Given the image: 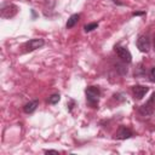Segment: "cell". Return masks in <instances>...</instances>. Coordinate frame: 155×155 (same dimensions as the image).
Instances as JSON below:
<instances>
[{
    "instance_id": "cell-1",
    "label": "cell",
    "mask_w": 155,
    "mask_h": 155,
    "mask_svg": "<svg viewBox=\"0 0 155 155\" xmlns=\"http://www.w3.org/2000/svg\"><path fill=\"white\" fill-rule=\"evenodd\" d=\"M86 98H87V102L88 104H91L92 107H96L98 104V101H99V96H101V91L98 87L96 86H90L86 88Z\"/></svg>"
},
{
    "instance_id": "cell-2",
    "label": "cell",
    "mask_w": 155,
    "mask_h": 155,
    "mask_svg": "<svg viewBox=\"0 0 155 155\" xmlns=\"http://www.w3.org/2000/svg\"><path fill=\"white\" fill-rule=\"evenodd\" d=\"M154 111H155V92L153 93L150 99L139 108V114L143 116H150L151 114H154Z\"/></svg>"
},
{
    "instance_id": "cell-3",
    "label": "cell",
    "mask_w": 155,
    "mask_h": 155,
    "mask_svg": "<svg viewBox=\"0 0 155 155\" xmlns=\"http://www.w3.org/2000/svg\"><path fill=\"white\" fill-rule=\"evenodd\" d=\"M115 51H116L117 57H119L124 63H131V61H132V54H131V52H130L126 47L117 46V47H115Z\"/></svg>"
},
{
    "instance_id": "cell-4",
    "label": "cell",
    "mask_w": 155,
    "mask_h": 155,
    "mask_svg": "<svg viewBox=\"0 0 155 155\" xmlns=\"http://www.w3.org/2000/svg\"><path fill=\"white\" fill-rule=\"evenodd\" d=\"M44 44H45V41L42 39H30L29 41H27L24 44V48L27 52H30V51H34L36 48L42 47Z\"/></svg>"
},
{
    "instance_id": "cell-5",
    "label": "cell",
    "mask_w": 155,
    "mask_h": 155,
    "mask_svg": "<svg viewBox=\"0 0 155 155\" xmlns=\"http://www.w3.org/2000/svg\"><path fill=\"white\" fill-rule=\"evenodd\" d=\"M17 11H18L17 6H15L12 4H6L1 8V16L4 18H11V17H13L17 13Z\"/></svg>"
},
{
    "instance_id": "cell-6",
    "label": "cell",
    "mask_w": 155,
    "mask_h": 155,
    "mask_svg": "<svg viewBox=\"0 0 155 155\" xmlns=\"http://www.w3.org/2000/svg\"><path fill=\"white\" fill-rule=\"evenodd\" d=\"M137 47L140 52H148L150 48V39L147 35H140L137 40Z\"/></svg>"
},
{
    "instance_id": "cell-7",
    "label": "cell",
    "mask_w": 155,
    "mask_h": 155,
    "mask_svg": "<svg viewBox=\"0 0 155 155\" xmlns=\"http://www.w3.org/2000/svg\"><path fill=\"white\" fill-rule=\"evenodd\" d=\"M132 136H133L132 131H131L128 127H126V126H120V127L117 128L116 133H115V138H116V139H121V140L128 139V138H131Z\"/></svg>"
},
{
    "instance_id": "cell-8",
    "label": "cell",
    "mask_w": 155,
    "mask_h": 155,
    "mask_svg": "<svg viewBox=\"0 0 155 155\" xmlns=\"http://www.w3.org/2000/svg\"><path fill=\"white\" fill-rule=\"evenodd\" d=\"M148 91H149V87L143 86V85H136L132 87V93H133L134 98H137V99H142Z\"/></svg>"
},
{
    "instance_id": "cell-9",
    "label": "cell",
    "mask_w": 155,
    "mask_h": 155,
    "mask_svg": "<svg viewBox=\"0 0 155 155\" xmlns=\"http://www.w3.org/2000/svg\"><path fill=\"white\" fill-rule=\"evenodd\" d=\"M38 105H39V101H31V102L27 103V104L23 107V110H24V113H27V114H31L33 111H35V109L38 108Z\"/></svg>"
},
{
    "instance_id": "cell-10",
    "label": "cell",
    "mask_w": 155,
    "mask_h": 155,
    "mask_svg": "<svg viewBox=\"0 0 155 155\" xmlns=\"http://www.w3.org/2000/svg\"><path fill=\"white\" fill-rule=\"evenodd\" d=\"M79 18H80V16L79 15H71L69 18H68V22H67V24H65V27H67V29H70V28H73L78 22H79Z\"/></svg>"
},
{
    "instance_id": "cell-11",
    "label": "cell",
    "mask_w": 155,
    "mask_h": 155,
    "mask_svg": "<svg viewBox=\"0 0 155 155\" xmlns=\"http://www.w3.org/2000/svg\"><path fill=\"white\" fill-rule=\"evenodd\" d=\"M59 99H61V96L56 93V94L50 96V97H48V99H47V102H48L50 104H56V103H58V102H59Z\"/></svg>"
},
{
    "instance_id": "cell-12",
    "label": "cell",
    "mask_w": 155,
    "mask_h": 155,
    "mask_svg": "<svg viewBox=\"0 0 155 155\" xmlns=\"http://www.w3.org/2000/svg\"><path fill=\"white\" fill-rule=\"evenodd\" d=\"M98 27V23H96V22H93V23H90V24H86L85 27H84V30L86 31V33H88V31H92L93 29H96Z\"/></svg>"
},
{
    "instance_id": "cell-13",
    "label": "cell",
    "mask_w": 155,
    "mask_h": 155,
    "mask_svg": "<svg viewBox=\"0 0 155 155\" xmlns=\"http://www.w3.org/2000/svg\"><path fill=\"white\" fill-rule=\"evenodd\" d=\"M149 79L151 82H155V67H153L149 71Z\"/></svg>"
},
{
    "instance_id": "cell-14",
    "label": "cell",
    "mask_w": 155,
    "mask_h": 155,
    "mask_svg": "<svg viewBox=\"0 0 155 155\" xmlns=\"http://www.w3.org/2000/svg\"><path fill=\"white\" fill-rule=\"evenodd\" d=\"M45 153H47V154H48V153H54V154H58V151H57V150H45Z\"/></svg>"
},
{
    "instance_id": "cell-15",
    "label": "cell",
    "mask_w": 155,
    "mask_h": 155,
    "mask_svg": "<svg viewBox=\"0 0 155 155\" xmlns=\"http://www.w3.org/2000/svg\"><path fill=\"white\" fill-rule=\"evenodd\" d=\"M140 15H144V12H133V16H140Z\"/></svg>"
},
{
    "instance_id": "cell-16",
    "label": "cell",
    "mask_w": 155,
    "mask_h": 155,
    "mask_svg": "<svg viewBox=\"0 0 155 155\" xmlns=\"http://www.w3.org/2000/svg\"><path fill=\"white\" fill-rule=\"evenodd\" d=\"M153 45H154V50H155V35H154V39H153Z\"/></svg>"
}]
</instances>
